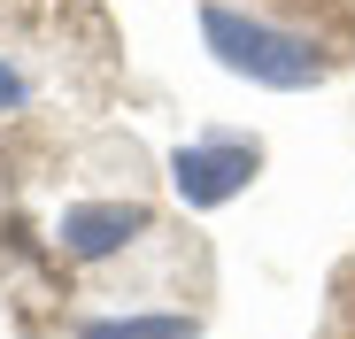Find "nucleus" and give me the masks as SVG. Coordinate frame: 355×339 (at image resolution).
Returning <instances> with one entry per match:
<instances>
[{
	"instance_id": "obj_1",
	"label": "nucleus",
	"mask_w": 355,
	"mask_h": 339,
	"mask_svg": "<svg viewBox=\"0 0 355 339\" xmlns=\"http://www.w3.org/2000/svg\"><path fill=\"white\" fill-rule=\"evenodd\" d=\"M201 46L232 77L270 85V93H309L332 77V46L302 24H278L263 8H232V0H201Z\"/></svg>"
},
{
	"instance_id": "obj_2",
	"label": "nucleus",
	"mask_w": 355,
	"mask_h": 339,
	"mask_svg": "<svg viewBox=\"0 0 355 339\" xmlns=\"http://www.w3.org/2000/svg\"><path fill=\"white\" fill-rule=\"evenodd\" d=\"M255 170H263V147L255 139L216 131V139H193V147L170 154V185H178L186 208H224V201H240L255 185Z\"/></svg>"
},
{
	"instance_id": "obj_3",
	"label": "nucleus",
	"mask_w": 355,
	"mask_h": 339,
	"mask_svg": "<svg viewBox=\"0 0 355 339\" xmlns=\"http://www.w3.org/2000/svg\"><path fill=\"white\" fill-rule=\"evenodd\" d=\"M155 232V208L147 201H70L62 216H54V239H62L70 262H116L124 247H139Z\"/></svg>"
},
{
	"instance_id": "obj_4",
	"label": "nucleus",
	"mask_w": 355,
	"mask_h": 339,
	"mask_svg": "<svg viewBox=\"0 0 355 339\" xmlns=\"http://www.w3.org/2000/svg\"><path fill=\"white\" fill-rule=\"evenodd\" d=\"M70 339H201L193 309H116V316H85Z\"/></svg>"
},
{
	"instance_id": "obj_5",
	"label": "nucleus",
	"mask_w": 355,
	"mask_h": 339,
	"mask_svg": "<svg viewBox=\"0 0 355 339\" xmlns=\"http://www.w3.org/2000/svg\"><path fill=\"white\" fill-rule=\"evenodd\" d=\"M31 100H39V77L16 70V62H0V116H16V108H31Z\"/></svg>"
}]
</instances>
